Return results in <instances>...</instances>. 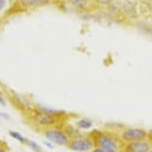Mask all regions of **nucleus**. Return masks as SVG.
Listing matches in <instances>:
<instances>
[{
    "mask_svg": "<svg viewBox=\"0 0 152 152\" xmlns=\"http://www.w3.org/2000/svg\"><path fill=\"white\" fill-rule=\"evenodd\" d=\"M45 145H47L49 148H53V145L51 143H49L48 141H45Z\"/></svg>",
    "mask_w": 152,
    "mask_h": 152,
    "instance_id": "15",
    "label": "nucleus"
},
{
    "mask_svg": "<svg viewBox=\"0 0 152 152\" xmlns=\"http://www.w3.org/2000/svg\"><path fill=\"white\" fill-rule=\"evenodd\" d=\"M67 1L75 8L84 10V9H87V8L90 6L91 2L93 1V0H67Z\"/></svg>",
    "mask_w": 152,
    "mask_h": 152,
    "instance_id": "8",
    "label": "nucleus"
},
{
    "mask_svg": "<svg viewBox=\"0 0 152 152\" xmlns=\"http://www.w3.org/2000/svg\"><path fill=\"white\" fill-rule=\"evenodd\" d=\"M7 4V0H0V11L3 10Z\"/></svg>",
    "mask_w": 152,
    "mask_h": 152,
    "instance_id": "13",
    "label": "nucleus"
},
{
    "mask_svg": "<svg viewBox=\"0 0 152 152\" xmlns=\"http://www.w3.org/2000/svg\"><path fill=\"white\" fill-rule=\"evenodd\" d=\"M35 120L41 125H52L55 122V117L52 113L45 110L37 113L35 115Z\"/></svg>",
    "mask_w": 152,
    "mask_h": 152,
    "instance_id": "7",
    "label": "nucleus"
},
{
    "mask_svg": "<svg viewBox=\"0 0 152 152\" xmlns=\"http://www.w3.org/2000/svg\"><path fill=\"white\" fill-rule=\"evenodd\" d=\"M77 125L80 128H82V129H88V128H91L93 126V121L88 118H83L81 120H79Z\"/></svg>",
    "mask_w": 152,
    "mask_h": 152,
    "instance_id": "9",
    "label": "nucleus"
},
{
    "mask_svg": "<svg viewBox=\"0 0 152 152\" xmlns=\"http://www.w3.org/2000/svg\"><path fill=\"white\" fill-rule=\"evenodd\" d=\"M94 3H96L99 6H108V5L113 4L114 0H93Z\"/></svg>",
    "mask_w": 152,
    "mask_h": 152,
    "instance_id": "10",
    "label": "nucleus"
},
{
    "mask_svg": "<svg viewBox=\"0 0 152 152\" xmlns=\"http://www.w3.org/2000/svg\"><path fill=\"white\" fill-rule=\"evenodd\" d=\"M0 152H5L4 150H2V149H0Z\"/></svg>",
    "mask_w": 152,
    "mask_h": 152,
    "instance_id": "18",
    "label": "nucleus"
},
{
    "mask_svg": "<svg viewBox=\"0 0 152 152\" xmlns=\"http://www.w3.org/2000/svg\"><path fill=\"white\" fill-rule=\"evenodd\" d=\"M94 143L91 139L85 138V139H76L73 140L70 144V148L74 151H88L93 147Z\"/></svg>",
    "mask_w": 152,
    "mask_h": 152,
    "instance_id": "4",
    "label": "nucleus"
},
{
    "mask_svg": "<svg viewBox=\"0 0 152 152\" xmlns=\"http://www.w3.org/2000/svg\"><path fill=\"white\" fill-rule=\"evenodd\" d=\"M96 143L97 147L105 152H117L118 150L117 142L107 134H99V136L96 137Z\"/></svg>",
    "mask_w": 152,
    "mask_h": 152,
    "instance_id": "1",
    "label": "nucleus"
},
{
    "mask_svg": "<svg viewBox=\"0 0 152 152\" xmlns=\"http://www.w3.org/2000/svg\"><path fill=\"white\" fill-rule=\"evenodd\" d=\"M27 143H28V144H29V145L31 146V147H32L35 151H37V152H40V151H41V148H40V146H39L38 144H37V143L34 142V141H31V140H28Z\"/></svg>",
    "mask_w": 152,
    "mask_h": 152,
    "instance_id": "12",
    "label": "nucleus"
},
{
    "mask_svg": "<svg viewBox=\"0 0 152 152\" xmlns=\"http://www.w3.org/2000/svg\"><path fill=\"white\" fill-rule=\"evenodd\" d=\"M0 104H5V102L3 100V99H2L1 94H0Z\"/></svg>",
    "mask_w": 152,
    "mask_h": 152,
    "instance_id": "16",
    "label": "nucleus"
},
{
    "mask_svg": "<svg viewBox=\"0 0 152 152\" xmlns=\"http://www.w3.org/2000/svg\"><path fill=\"white\" fill-rule=\"evenodd\" d=\"M150 150V145L143 141H132L127 144L125 152H148Z\"/></svg>",
    "mask_w": 152,
    "mask_h": 152,
    "instance_id": "5",
    "label": "nucleus"
},
{
    "mask_svg": "<svg viewBox=\"0 0 152 152\" xmlns=\"http://www.w3.org/2000/svg\"><path fill=\"white\" fill-rule=\"evenodd\" d=\"M148 135H149V137H150V138H151V140H152V129L150 130V132H149Z\"/></svg>",
    "mask_w": 152,
    "mask_h": 152,
    "instance_id": "17",
    "label": "nucleus"
},
{
    "mask_svg": "<svg viewBox=\"0 0 152 152\" xmlns=\"http://www.w3.org/2000/svg\"><path fill=\"white\" fill-rule=\"evenodd\" d=\"M147 136L145 130L140 129V128H128L123 131L122 133V138L125 141H140V140L144 139Z\"/></svg>",
    "mask_w": 152,
    "mask_h": 152,
    "instance_id": "2",
    "label": "nucleus"
},
{
    "mask_svg": "<svg viewBox=\"0 0 152 152\" xmlns=\"http://www.w3.org/2000/svg\"><path fill=\"white\" fill-rule=\"evenodd\" d=\"M53 0H18V3L27 9H33V8H39L48 5Z\"/></svg>",
    "mask_w": 152,
    "mask_h": 152,
    "instance_id": "6",
    "label": "nucleus"
},
{
    "mask_svg": "<svg viewBox=\"0 0 152 152\" xmlns=\"http://www.w3.org/2000/svg\"><path fill=\"white\" fill-rule=\"evenodd\" d=\"M148 152H152V150H151V151H148Z\"/></svg>",
    "mask_w": 152,
    "mask_h": 152,
    "instance_id": "19",
    "label": "nucleus"
},
{
    "mask_svg": "<svg viewBox=\"0 0 152 152\" xmlns=\"http://www.w3.org/2000/svg\"><path fill=\"white\" fill-rule=\"evenodd\" d=\"M9 135H11L13 137V138L17 139L18 141H24V138H23V136L21 134H19L18 132H16V131H9Z\"/></svg>",
    "mask_w": 152,
    "mask_h": 152,
    "instance_id": "11",
    "label": "nucleus"
},
{
    "mask_svg": "<svg viewBox=\"0 0 152 152\" xmlns=\"http://www.w3.org/2000/svg\"><path fill=\"white\" fill-rule=\"evenodd\" d=\"M46 137L49 141L58 145H65L69 142V136L61 130H48L46 132Z\"/></svg>",
    "mask_w": 152,
    "mask_h": 152,
    "instance_id": "3",
    "label": "nucleus"
},
{
    "mask_svg": "<svg viewBox=\"0 0 152 152\" xmlns=\"http://www.w3.org/2000/svg\"><path fill=\"white\" fill-rule=\"evenodd\" d=\"M93 152H105L104 150H102V148H96V149H94V150Z\"/></svg>",
    "mask_w": 152,
    "mask_h": 152,
    "instance_id": "14",
    "label": "nucleus"
}]
</instances>
